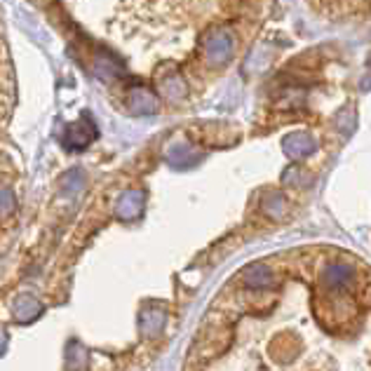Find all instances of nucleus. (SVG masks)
I'll use <instances>...</instances> for the list:
<instances>
[{"label": "nucleus", "instance_id": "obj_1", "mask_svg": "<svg viewBox=\"0 0 371 371\" xmlns=\"http://www.w3.org/2000/svg\"><path fill=\"white\" fill-rule=\"evenodd\" d=\"M284 150L291 155V157H306L315 150V144L310 141V139H306L303 135H296L287 139V144H284Z\"/></svg>", "mask_w": 371, "mask_h": 371}]
</instances>
